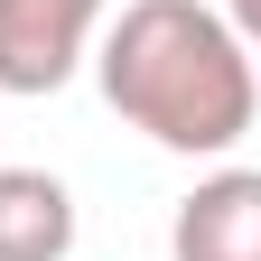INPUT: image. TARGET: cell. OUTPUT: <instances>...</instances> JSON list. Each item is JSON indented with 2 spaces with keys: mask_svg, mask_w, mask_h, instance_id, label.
Instances as JSON below:
<instances>
[{
  "mask_svg": "<svg viewBox=\"0 0 261 261\" xmlns=\"http://www.w3.org/2000/svg\"><path fill=\"white\" fill-rule=\"evenodd\" d=\"M75 252V196L47 168H0V261H65Z\"/></svg>",
  "mask_w": 261,
  "mask_h": 261,
  "instance_id": "obj_4",
  "label": "cell"
},
{
  "mask_svg": "<svg viewBox=\"0 0 261 261\" xmlns=\"http://www.w3.org/2000/svg\"><path fill=\"white\" fill-rule=\"evenodd\" d=\"M224 19H233V38L252 47V75H261V0H233V10H224Z\"/></svg>",
  "mask_w": 261,
  "mask_h": 261,
  "instance_id": "obj_5",
  "label": "cell"
},
{
  "mask_svg": "<svg viewBox=\"0 0 261 261\" xmlns=\"http://www.w3.org/2000/svg\"><path fill=\"white\" fill-rule=\"evenodd\" d=\"M177 261H261V168H215L168 224Z\"/></svg>",
  "mask_w": 261,
  "mask_h": 261,
  "instance_id": "obj_3",
  "label": "cell"
},
{
  "mask_svg": "<svg viewBox=\"0 0 261 261\" xmlns=\"http://www.w3.org/2000/svg\"><path fill=\"white\" fill-rule=\"evenodd\" d=\"M103 0H0V93H56L93 56Z\"/></svg>",
  "mask_w": 261,
  "mask_h": 261,
  "instance_id": "obj_2",
  "label": "cell"
},
{
  "mask_svg": "<svg viewBox=\"0 0 261 261\" xmlns=\"http://www.w3.org/2000/svg\"><path fill=\"white\" fill-rule=\"evenodd\" d=\"M93 75H103V103L130 130H149L177 159H224L252 130V112H261L252 47L205 0H130L103 28Z\"/></svg>",
  "mask_w": 261,
  "mask_h": 261,
  "instance_id": "obj_1",
  "label": "cell"
}]
</instances>
